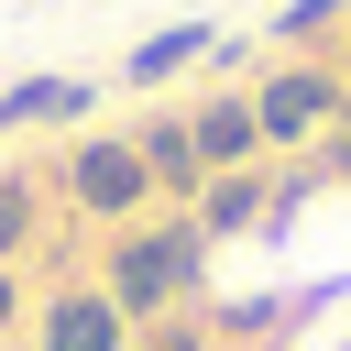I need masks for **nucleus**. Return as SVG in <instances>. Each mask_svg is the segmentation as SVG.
I'll return each mask as SVG.
<instances>
[{"label":"nucleus","instance_id":"nucleus-6","mask_svg":"<svg viewBox=\"0 0 351 351\" xmlns=\"http://www.w3.org/2000/svg\"><path fill=\"white\" fill-rule=\"evenodd\" d=\"M186 132H197V165H208V176H230V165H252V154H263L252 99H208V110H186Z\"/></svg>","mask_w":351,"mask_h":351},{"label":"nucleus","instance_id":"nucleus-12","mask_svg":"<svg viewBox=\"0 0 351 351\" xmlns=\"http://www.w3.org/2000/svg\"><path fill=\"white\" fill-rule=\"evenodd\" d=\"M329 165H340V176H351V110H340V132H329Z\"/></svg>","mask_w":351,"mask_h":351},{"label":"nucleus","instance_id":"nucleus-10","mask_svg":"<svg viewBox=\"0 0 351 351\" xmlns=\"http://www.w3.org/2000/svg\"><path fill=\"white\" fill-rule=\"evenodd\" d=\"M22 241H33V186H22L11 165H0V263H11Z\"/></svg>","mask_w":351,"mask_h":351},{"label":"nucleus","instance_id":"nucleus-3","mask_svg":"<svg viewBox=\"0 0 351 351\" xmlns=\"http://www.w3.org/2000/svg\"><path fill=\"white\" fill-rule=\"evenodd\" d=\"M66 197H77L88 219H132V208L154 197V176H143V154H132L121 132H88V143L66 154Z\"/></svg>","mask_w":351,"mask_h":351},{"label":"nucleus","instance_id":"nucleus-13","mask_svg":"<svg viewBox=\"0 0 351 351\" xmlns=\"http://www.w3.org/2000/svg\"><path fill=\"white\" fill-rule=\"evenodd\" d=\"M11 307H22V296H11V263H0V329H11Z\"/></svg>","mask_w":351,"mask_h":351},{"label":"nucleus","instance_id":"nucleus-4","mask_svg":"<svg viewBox=\"0 0 351 351\" xmlns=\"http://www.w3.org/2000/svg\"><path fill=\"white\" fill-rule=\"evenodd\" d=\"M44 351H132V318L110 307V285H66L44 307Z\"/></svg>","mask_w":351,"mask_h":351},{"label":"nucleus","instance_id":"nucleus-7","mask_svg":"<svg viewBox=\"0 0 351 351\" xmlns=\"http://www.w3.org/2000/svg\"><path fill=\"white\" fill-rule=\"evenodd\" d=\"M44 121H88V77H11L0 88V132H44Z\"/></svg>","mask_w":351,"mask_h":351},{"label":"nucleus","instance_id":"nucleus-1","mask_svg":"<svg viewBox=\"0 0 351 351\" xmlns=\"http://www.w3.org/2000/svg\"><path fill=\"white\" fill-rule=\"evenodd\" d=\"M197 274H208V230H197V219H165V230H132L99 285H110L121 318H176V307L197 296Z\"/></svg>","mask_w":351,"mask_h":351},{"label":"nucleus","instance_id":"nucleus-14","mask_svg":"<svg viewBox=\"0 0 351 351\" xmlns=\"http://www.w3.org/2000/svg\"><path fill=\"white\" fill-rule=\"evenodd\" d=\"M340 88H351V66H340Z\"/></svg>","mask_w":351,"mask_h":351},{"label":"nucleus","instance_id":"nucleus-11","mask_svg":"<svg viewBox=\"0 0 351 351\" xmlns=\"http://www.w3.org/2000/svg\"><path fill=\"white\" fill-rule=\"evenodd\" d=\"M340 11H351V0H285V11H274V33H285V44H318Z\"/></svg>","mask_w":351,"mask_h":351},{"label":"nucleus","instance_id":"nucleus-8","mask_svg":"<svg viewBox=\"0 0 351 351\" xmlns=\"http://www.w3.org/2000/svg\"><path fill=\"white\" fill-rule=\"evenodd\" d=\"M197 55H208V22H165V33H143V44H132V66H121V77H132V88H165V77H176V66H197Z\"/></svg>","mask_w":351,"mask_h":351},{"label":"nucleus","instance_id":"nucleus-9","mask_svg":"<svg viewBox=\"0 0 351 351\" xmlns=\"http://www.w3.org/2000/svg\"><path fill=\"white\" fill-rule=\"evenodd\" d=\"M252 219H263V176H252V165H230L219 186H197V230H208V241H230V230H252Z\"/></svg>","mask_w":351,"mask_h":351},{"label":"nucleus","instance_id":"nucleus-2","mask_svg":"<svg viewBox=\"0 0 351 351\" xmlns=\"http://www.w3.org/2000/svg\"><path fill=\"white\" fill-rule=\"evenodd\" d=\"M340 110H351L340 66H285V77L252 88V132H263V143H307V132H329Z\"/></svg>","mask_w":351,"mask_h":351},{"label":"nucleus","instance_id":"nucleus-5","mask_svg":"<svg viewBox=\"0 0 351 351\" xmlns=\"http://www.w3.org/2000/svg\"><path fill=\"white\" fill-rule=\"evenodd\" d=\"M132 154H143V176H154L165 197H197V186H208V165H197V132H186L176 110H154V121L132 132Z\"/></svg>","mask_w":351,"mask_h":351}]
</instances>
